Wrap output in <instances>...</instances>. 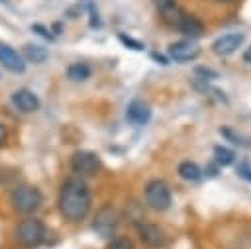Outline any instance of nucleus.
I'll list each match as a JSON object with an SVG mask.
<instances>
[{
  "mask_svg": "<svg viewBox=\"0 0 251 249\" xmlns=\"http://www.w3.org/2000/svg\"><path fill=\"white\" fill-rule=\"evenodd\" d=\"M59 212L65 220L69 222H80L88 216L90 212V190L82 178H67L59 190Z\"/></svg>",
  "mask_w": 251,
  "mask_h": 249,
  "instance_id": "obj_1",
  "label": "nucleus"
},
{
  "mask_svg": "<svg viewBox=\"0 0 251 249\" xmlns=\"http://www.w3.org/2000/svg\"><path fill=\"white\" fill-rule=\"evenodd\" d=\"M10 202H12V206H14L16 212H20V214H31V212H35L41 206L43 196H41V192L35 186L24 184V186L14 188V192L10 196Z\"/></svg>",
  "mask_w": 251,
  "mask_h": 249,
  "instance_id": "obj_2",
  "label": "nucleus"
},
{
  "mask_svg": "<svg viewBox=\"0 0 251 249\" xmlns=\"http://www.w3.org/2000/svg\"><path fill=\"white\" fill-rule=\"evenodd\" d=\"M16 241L24 247H37L45 237V227L37 218H24L16 225Z\"/></svg>",
  "mask_w": 251,
  "mask_h": 249,
  "instance_id": "obj_3",
  "label": "nucleus"
},
{
  "mask_svg": "<svg viewBox=\"0 0 251 249\" xmlns=\"http://www.w3.org/2000/svg\"><path fill=\"white\" fill-rule=\"evenodd\" d=\"M145 202L149 208L157 210V212H163L171 206V190L167 186V182L155 178V180H149L147 186H145Z\"/></svg>",
  "mask_w": 251,
  "mask_h": 249,
  "instance_id": "obj_4",
  "label": "nucleus"
},
{
  "mask_svg": "<svg viewBox=\"0 0 251 249\" xmlns=\"http://www.w3.org/2000/svg\"><path fill=\"white\" fill-rule=\"evenodd\" d=\"M71 169L80 176H92L100 169V159L92 151H76L71 155L69 161Z\"/></svg>",
  "mask_w": 251,
  "mask_h": 249,
  "instance_id": "obj_5",
  "label": "nucleus"
},
{
  "mask_svg": "<svg viewBox=\"0 0 251 249\" xmlns=\"http://www.w3.org/2000/svg\"><path fill=\"white\" fill-rule=\"evenodd\" d=\"M175 14L176 16H173V20H171V24L180 31V33H184L186 37H200L202 33H204V24L196 18V16H192V14H186V12H182V10H176L175 8Z\"/></svg>",
  "mask_w": 251,
  "mask_h": 249,
  "instance_id": "obj_6",
  "label": "nucleus"
},
{
  "mask_svg": "<svg viewBox=\"0 0 251 249\" xmlns=\"http://www.w3.org/2000/svg\"><path fill=\"white\" fill-rule=\"evenodd\" d=\"M118 225V212L112 206H102L92 222V229L100 235V237H112L114 229Z\"/></svg>",
  "mask_w": 251,
  "mask_h": 249,
  "instance_id": "obj_7",
  "label": "nucleus"
},
{
  "mask_svg": "<svg viewBox=\"0 0 251 249\" xmlns=\"http://www.w3.org/2000/svg\"><path fill=\"white\" fill-rule=\"evenodd\" d=\"M133 225H135V231H137L139 239H141L147 247L157 249V247H163V245H165V235H163V231L159 229V225H155V224H151V222H147V220H135Z\"/></svg>",
  "mask_w": 251,
  "mask_h": 249,
  "instance_id": "obj_8",
  "label": "nucleus"
},
{
  "mask_svg": "<svg viewBox=\"0 0 251 249\" xmlns=\"http://www.w3.org/2000/svg\"><path fill=\"white\" fill-rule=\"evenodd\" d=\"M167 53L173 61L176 63H186V61H194L200 55V47L190 41V39H182V41H175L167 47Z\"/></svg>",
  "mask_w": 251,
  "mask_h": 249,
  "instance_id": "obj_9",
  "label": "nucleus"
},
{
  "mask_svg": "<svg viewBox=\"0 0 251 249\" xmlns=\"http://www.w3.org/2000/svg\"><path fill=\"white\" fill-rule=\"evenodd\" d=\"M0 63L10 73H24L25 71V63H24L22 55L12 45L2 43V41H0Z\"/></svg>",
  "mask_w": 251,
  "mask_h": 249,
  "instance_id": "obj_10",
  "label": "nucleus"
},
{
  "mask_svg": "<svg viewBox=\"0 0 251 249\" xmlns=\"http://www.w3.org/2000/svg\"><path fill=\"white\" fill-rule=\"evenodd\" d=\"M243 43V33H226V35H220L214 43H212V51L216 55H231L239 45Z\"/></svg>",
  "mask_w": 251,
  "mask_h": 249,
  "instance_id": "obj_11",
  "label": "nucleus"
},
{
  "mask_svg": "<svg viewBox=\"0 0 251 249\" xmlns=\"http://www.w3.org/2000/svg\"><path fill=\"white\" fill-rule=\"evenodd\" d=\"M12 102L18 110L22 112H35L39 108V98L35 92H31L29 88H20L12 94Z\"/></svg>",
  "mask_w": 251,
  "mask_h": 249,
  "instance_id": "obj_12",
  "label": "nucleus"
},
{
  "mask_svg": "<svg viewBox=\"0 0 251 249\" xmlns=\"http://www.w3.org/2000/svg\"><path fill=\"white\" fill-rule=\"evenodd\" d=\"M126 118L131 124H135V125H143L151 118V108L143 100H131L129 106H127V110H126Z\"/></svg>",
  "mask_w": 251,
  "mask_h": 249,
  "instance_id": "obj_13",
  "label": "nucleus"
},
{
  "mask_svg": "<svg viewBox=\"0 0 251 249\" xmlns=\"http://www.w3.org/2000/svg\"><path fill=\"white\" fill-rule=\"evenodd\" d=\"M49 57L47 49L43 45H37V43H27L24 45V59L27 63H33V65H41L45 59Z\"/></svg>",
  "mask_w": 251,
  "mask_h": 249,
  "instance_id": "obj_14",
  "label": "nucleus"
},
{
  "mask_svg": "<svg viewBox=\"0 0 251 249\" xmlns=\"http://www.w3.org/2000/svg\"><path fill=\"white\" fill-rule=\"evenodd\" d=\"M178 174H180V178H184L188 182H198L202 178L200 167L196 163H192V161H182L178 165Z\"/></svg>",
  "mask_w": 251,
  "mask_h": 249,
  "instance_id": "obj_15",
  "label": "nucleus"
},
{
  "mask_svg": "<svg viewBox=\"0 0 251 249\" xmlns=\"http://www.w3.org/2000/svg\"><path fill=\"white\" fill-rule=\"evenodd\" d=\"M67 76L73 82H84L86 78H90V67L84 65V63H73L67 69Z\"/></svg>",
  "mask_w": 251,
  "mask_h": 249,
  "instance_id": "obj_16",
  "label": "nucleus"
},
{
  "mask_svg": "<svg viewBox=\"0 0 251 249\" xmlns=\"http://www.w3.org/2000/svg\"><path fill=\"white\" fill-rule=\"evenodd\" d=\"M214 161L220 165V167H227V165H233L235 161V153L224 145H216L214 147Z\"/></svg>",
  "mask_w": 251,
  "mask_h": 249,
  "instance_id": "obj_17",
  "label": "nucleus"
},
{
  "mask_svg": "<svg viewBox=\"0 0 251 249\" xmlns=\"http://www.w3.org/2000/svg\"><path fill=\"white\" fill-rule=\"evenodd\" d=\"M194 75H196V78H200V80H216V78H218V73L212 71V69H206V67H196V69H194Z\"/></svg>",
  "mask_w": 251,
  "mask_h": 249,
  "instance_id": "obj_18",
  "label": "nucleus"
},
{
  "mask_svg": "<svg viewBox=\"0 0 251 249\" xmlns=\"http://www.w3.org/2000/svg\"><path fill=\"white\" fill-rule=\"evenodd\" d=\"M108 249H133V243H131L129 237H116V239L108 245Z\"/></svg>",
  "mask_w": 251,
  "mask_h": 249,
  "instance_id": "obj_19",
  "label": "nucleus"
},
{
  "mask_svg": "<svg viewBox=\"0 0 251 249\" xmlns=\"http://www.w3.org/2000/svg\"><path fill=\"white\" fill-rule=\"evenodd\" d=\"M118 39H120L124 45H129V47L135 49V51H143V47H145L141 41H135V39H131V37H127V35H124V33H120Z\"/></svg>",
  "mask_w": 251,
  "mask_h": 249,
  "instance_id": "obj_20",
  "label": "nucleus"
},
{
  "mask_svg": "<svg viewBox=\"0 0 251 249\" xmlns=\"http://www.w3.org/2000/svg\"><path fill=\"white\" fill-rule=\"evenodd\" d=\"M153 4L161 14H169L175 8V0H153Z\"/></svg>",
  "mask_w": 251,
  "mask_h": 249,
  "instance_id": "obj_21",
  "label": "nucleus"
},
{
  "mask_svg": "<svg viewBox=\"0 0 251 249\" xmlns=\"http://www.w3.org/2000/svg\"><path fill=\"white\" fill-rule=\"evenodd\" d=\"M237 174H239L241 178H245L247 182H251V167H249L247 163H239V165H237Z\"/></svg>",
  "mask_w": 251,
  "mask_h": 249,
  "instance_id": "obj_22",
  "label": "nucleus"
},
{
  "mask_svg": "<svg viewBox=\"0 0 251 249\" xmlns=\"http://www.w3.org/2000/svg\"><path fill=\"white\" fill-rule=\"evenodd\" d=\"M6 137H8V131H6V125L4 124H0V145L6 141Z\"/></svg>",
  "mask_w": 251,
  "mask_h": 249,
  "instance_id": "obj_23",
  "label": "nucleus"
},
{
  "mask_svg": "<svg viewBox=\"0 0 251 249\" xmlns=\"http://www.w3.org/2000/svg\"><path fill=\"white\" fill-rule=\"evenodd\" d=\"M33 29H37V31H39V33H41L43 37H47V39H51V33H47V31H45V29H43V27H41L39 24H35V25H33Z\"/></svg>",
  "mask_w": 251,
  "mask_h": 249,
  "instance_id": "obj_24",
  "label": "nucleus"
},
{
  "mask_svg": "<svg viewBox=\"0 0 251 249\" xmlns=\"http://www.w3.org/2000/svg\"><path fill=\"white\" fill-rule=\"evenodd\" d=\"M243 61L251 65V45H249V47H247V49L243 51Z\"/></svg>",
  "mask_w": 251,
  "mask_h": 249,
  "instance_id": "obj_25",
  "label": "nucleus"
},
{
  "mask_svg": "<svg viewBox=\"0 0 251 249\" xmlns=\"http://www.w3.org/2000/svg\"><path fill=\"white\" fill-rule=\"evenodd\" d=\"M218 2H231V0H218Z\"/></svg>",
  "mask_w": 251,
  "mask_h": 249,
  "instance_id": "obj_26",
  "label": "nucleus"
},
{
  "mask_svg": "<svg viewBox=\"0 0 251 249\" xmlns=\"http://www.w3.org/2000/svg\"><path fill=\"white\" fill-rule=\"evenodd\" d=\"M0 2H2V4H6V2H8V0H0Z\"/></svg>",
  "mask_w": 251,
  "mask_h": 249,
  "instance_id": "obj_27",
  "label": "nucleus"
}]
</instances>
